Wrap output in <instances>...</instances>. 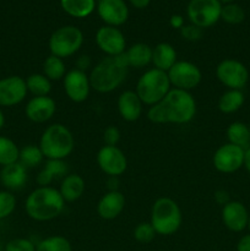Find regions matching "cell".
Listing matches in <instances>:
<instances>
[{
	"label": "cell",
	"mask_w": 250,
	"mask_h": 251,
	"mask_svg": "<svg viewBox=\"0 0 250 251\" xmlns=\"http://www.w3.org/2000/svg\"><path fill=\"white\" fill-rule=\"evenodd\" d=\"M56 112V103L49 96L33 97L27 102L25 108V114L27 119L37 124H43L49 122Z\"/></svg>",
	"instance_id": "17"
},
{
	"label": "cell",
	"mask_w": 250,
	"mask_h": 251,
	"mask_svg": "<svg viewBox=\"0 0 250 251\" xmlns=\"http://www.w3.org/2000/svg\"><path fill=\"white\" fill-rule=\"evenodd\" d=\"M157 233L154 232L153 227H152L150 222L139 223L134 229L135 240L141 243V244H149V243H151L154 239Z\"/></svg>",
	"instance_id": "36"
},
{
	"label": "cell",
	"mask_w": 250,
	"mask_h": 251,
	"mask_svg": "<svg viewBox=\"0 0 250 251\" xmlns=\"http://www.w3.org/2000/svg\"><path fill=\"white\" fill-rule=\"evenodd\" d=\"M76 65H77L78 70H82V71H86L88 68L91 66V59L88 55H82L80 56V59L77 60V63H76Z\"/></svg>",
	"instance_id": "42"
},
{
	"label": "cell",
	"mask_w": 250,
	"mask_h": 251,
	"mask_svg": "<svg viewBox=\"0 0 250 251\" xmlns=\"http://www.w3.org/2000/svg\"><path fill=\"white\" fill-rule=\"evenodd\" d=\"M244 167H245V169H247V171H248V173L250 174V147H248V149L245 150Z\"/></svg>",
	"instance_id": "45"
},
{
	"label": "cell",
	"mask_w": 250,
	"mask_h": 251,
	"mask_svg": "<svg viewBox=\"0 0 250 251\" xmlns=\"http://www.w3.org/2000/svg\"><path fill=\"white\" fill-rule=\"evenodd\" d=\"M20 149L11 139L0 136V166L5 167L19 162Z\"/></svg>",
	"instance_id": "31"
},
{
	"label": "cell",
	"mask_w": 250,
	"mask_h": 251,
	"mask_svg": "<svg viewBox=\"0 0 250 251\" xmlns=\"http://www.w3.org/2000/svg\"><path fill=\"white\" fill-rule=\"evenodd\" d=\"M215 200H216V202L220 203V205H222V207H223L225 203H228L230 201L229 194H228L225 190H222V189H221V190H217L215 193Z\"/></svg>",
	"instance_id": "40"
},
{
	"label": "cell",
	"mask_w": 250,
	"mask_h": 251,
	"mask_svg": "<svg viewBox=\"0 0 250 251\" xmlns=\"http://www.w3.org/2000/svg\"><path fill=\"white\" fill-rule=\"evenodd\" d=\"M83 44V33L76 26H63L55 29L49 38L51 55L65 59L77 53Z\"/></svg>",
	"instance_id": "7"
},
{
	"label": "cell",
	"mask_w": 250,
	"mask_h": 251,
	"mask_svg": "<svg viewBox=\"0 0 250 251\" xmlns=\"http://www.w3.org/2000/svg\"><path fill=\"white\" fill-rule=\"evenodd\" d=\"M36 251H73V248L65 237L53 235L41 240L36 245Z\"/></svg>",
	"instance_id": "33"
},
{
	"label": "cell",
	"mask_w": 250,
	"mask_h": 251,
	"mask_svg": "<svg viewBox=\"0 0 250 251\" xmlns=\"http://www.w3.org/2000/svg\"><path fill=\"white\" fill-rule=\"evenodd\" d=\"M129 1L130 4L134 7H136V9H145V7L149 6L151 0H129Z\"/></svg>",
	"instance_id": "44"
},
{
	"label": "cell",
	"mask_w": 250,
	"mask_h": 251,
	"mask_svg": "<svg viewBox=\"0 0 250 251\" xmlns=\"http://www.w3.org/2000/svg\"><path fill=\"white\" fill-rule=\"evenodd\" d=\"M125 208V198L119 190L105 193L100 199L97 205V213L103 220H115Z\"/></svg>",
	"instance_id": "20"
},
{
	"label": "cell",
	"mask_w": 250,
	"mask_h": 251,
	"mask_svg": "<svg viewBox=\"0 0 250 251\" xmlns=\"http://www.w3.org/2000/svg\"><path fill=\"white\" fill-rule=\"evenodd\" d=\"M16 198L11 191H0V220L10 217L16 208Z\"/></svg>",
	"instance_id": "35"
},
{
	"label": "cell",
	"mask_w": 250,
	"mask_h": 251,
	"mask_svg": "<svg viewBox=\"0 0 250 251\" xmlns=\"http://www.w3.org/2000/svg\"><path fill=\"white\" fill-rule=\"evenodd\" d=\"M183 215L178 203L171 198H159L151 208L150 223L158 235H173L180 228Z\"/></svg>",
	"instance_id": "5"
},
{
	"label": "cell",
	"mask_w": 250,
	"mask_h": 251,
	"mask_svg": "<svg viewBox=\"0 0 250 251\" xmlns=\"http://www.w3.org/2000/svg\"><path fill=\"white\" fill-rule=\"evenodd\" d=\"M244 149L228 142L216 150L212 158L213 167L220 173H234L244 166Z\"/></svg>",
	"instance_id": "11"
},
{
	"label": "cell",
	"mask_w": 250,
	"mask_h": 251,
	"mask_svg": "<svg viewBox=\"0 0 250 251\" xmlns=\"http://www.w3.org/2000/svg\"><path fill=\"white\" fill-rule=\"evenodd\" d=\"M129 68L142 69L152 63V48L146 43H135L125 50Z\"/></svg>",
	"instance_id": "25"
},
{
	"label": "cell",
	"mask_w": 250,
	"mask_h": 251,
	"mask_svg": "<svg viewBox=\"0 0 250 251\" xmlns=\"http://www.w3.org/2000/svg\"><path fill=\"white\" fill-rule=\"evenodd\" d=\"M0 49H1V46H0Z\"/></svg>",
	"instance_id": "50"
},
{
	"label": "cell",
	"mask_w": 250,
	"mask_h": 251,
	"mask_svg": "<svg viewBox=\"0 0 250 251\" xmlns=\"http://www.w3.org/2000/svg\"><path fill=\"white\" fill-rule=\"evenodd\" d=\"M221 4H232V2H234L235 0H220Z\"/></svg>",
	"instance_id": "47"
},
{
	"label": "cell",
	"mask_w": 250,
	"mask_h": 251,
	"mask_svg": "<svg viewBox=\"0 0 250 251\" xmlns=\"http://www.w3.org/2000/svg\"><path fill=\"white\" fill-rule=\"evenodd\" d=\"M169 24H171V26L173 27V28L180 29L181 27L184 26L183 16H181V15H173V16L171 17V20H169Z\"/></svg>",
	"instance_id": "43"
},
{
	"label": "cell",
	"mask_w": 250,
	"mask_h": 251,
	"mask_svg": "<svg viewBox=\"0 0 250 251\" xmlns=\"http://www.w3.org/2000/svg\"><path fill=\"white\" fill-rule=\"evenodd\" d=\"M43 153H42L39 146L36 145H27L20 150L19 162L26 169L36 168L43 162Z\"/></svg>",
	"instance_id": "32"
},
{
	"label": "cell",
	"mask_w": 250,
	"mask_h": 251,
	"mask_svg": "<svg viewBox=\"0 0 250 251\" xmlns=\"http://www.w3.org/2000/svg\"><path fill=\"white\" fill-rule=\"evenodd\" d=\"M27 169L20 162L2 167L0 171V183L6 190L14 191L24 188L27 183Z\"/></svg>",
	"instance_id": "21"
},
{
	"label": "cell",
	"mask_w": 250,
	"mask_h": 251,
	"mask_svg": "<svg viewBox=\"0 0 250 251\" xmlns=\"http://www.w3.org/2000/svg\"><path fill=\"white\" fill-rule=\"evenodd\" d=\"M117 105L120 117L123 118V120L129 123L139 120L142 114V108H144V103L141 102L137 93L131 90L124 91L118 97Z\"/></svg>",
	"instance_id": "19"
},
{
	"label": "cell",
	"mask_w": 250,
	"mask_h": 251,
	"mask_svg": "<svg viewBox=\"0 0 250 251\" xmlns=\"http://www.w3.org/2000/svg\"><path fill=\"white\" fill-rule=\"evenodd\" d=\"M196 114V102L188 91L172 88L166 97L147 110V119L153 124H188Z\"/></svg>",
	"instance_id": "1"
},
{
	"label": "cell",
	"mask_w": 250,
	"mask_h": 251,
	"mask_svg": "<svg viewBox=\"0 0 250 251\" xmlns=\"http://www.w3.org/2000/svg\"><path fill=\"white\" fill-rule=\"evenodd\" d=\"M39 149L47 159H64L70 156L75 147V140L70 130L63 124H51L39 139Z\"/></svg>",
	"instance_id": "4"
},
{
	"label": "cell",
	"mask_w": 250,
	"mask_h": 251,
	"mask_svg": "<svg viewBox=\"0 0 250 251\" xmlns=\"http://www.w3.org/2000/svg\"><path fill=\"white\" fill-rule=\"evenodd\" d=\"M172 90L168 74L158 69L145 71L137 80L135 92L145 105H154L161 102Z\"/></svg>",
	"instance_id": "6"
},
{
	"label": "cell",
	"mask_w": 250,
	"mask_h": 251,
	"mask_svg": "<svg viewBox=\"0 0 250 251\" xmlns=\"http://www.w3.org/2000/svg\"><path fill=\"white\" fill-rule=\"evenodd\" d=\"M237 251H250V233L240 238L237 244Z\"/></svg>",
	"instance_id": "41"
},
{
	"label": "cell",
	"mask_w": 250,
	"mask_h": 251,
	"mask_svg": "<svg viewBox=\"0 0 250 251\" xmlns=\"http://www.w3.org/2000/svg\"><path fill=\"white\" fill-rule=\"evenodd\" d=\"M176 51L172 44L158 43L154 48H152V63L154 69L162 71H168L174 64L176 63Z\"/></svg>",
	"instance_id": "24"
},
{
	"label": "cell",
	"mask_w": 250,
	"mask_h": 251,
	"mask_svg": "<svg viewBox=\"0 0 250 251\" xmlns=\"http://www.w3.org/2000/svg\"><path fill=\"white\" fill-rule=\"evenodd\" d=\"M216 77L228 90L242 91L249 81V71L239 60L225 59L216 68Z\"/></svg>",
	"instance_id": "10"
},
{
	"label": "cell",
	"mask_w": 250,
	"mask_h": 251,
	"mask_svg": "<svg viewBox=\"0 0 250 251\" xmlns=\"http://www.w3.org/2000/svg\"><path fill=\"white\" fill-rule=\"evenodd\" d=\"M249 137H250V126H249Z\"/></svg>",
	"instance_id": "49"
},
{
	"label": "cell",
	"mask_w": 250,
	"mask_h": 251,
	"mask_svg": "<svg viewBox=\"0 0 250 251\" xmlns=\"http://www.w3.org/2000/svg\"><path fill=\"white\" fill-rule=\"evenodd\" d=\"M244 93L240 90H228L218 100V110L223 114H232L239 110L244 104Z\"/></svg>",
	"instance_id": "26"
},
{
	"label": "cell",
	"mask_w": 250,
	"mask_h": 251,
	"mask_svg": "<svg viewBox=\"0 0 250 251\" xmlns=\"http://www.w3.org/2000/svg\"><path fill=\"white\" fill-rule=\"evenodd\" d=\"M222 4L220 0H190L186 7V15L191 25L208 28L221 19Z\"/></svg>",
	"instance_id": "8"
},
{
	"label": "cell",
	"mask_w": 250,
	"mask_h": 251,
	"mask_svg": "<svg viewBox=\"0 0 250 251\" xmlns=\"http://www.w3.org/2000/svg\"><path fill=\"white\" fill-rule=\"evenodd\" d=\"M5 125V115L4 113H2L1 108H0V130L2 129V126Z\"/></svg>",
	"instance_id": "46"
},
{
	"label": "cell",
	"mask_w": 250,
	"mask_h": 251,
	"mask_svg": "<svg viewBox=\"0 0 250 251\" xmlns=\"http://www.w3.org/2000/svg\"><path fill=\"white\" fill-rule=\"evenodd\" d=\"M26 80L21 76L11 75L0 78V107H15L27 97Z\"/></svg>",
	"instance_id": "14"
},
{
	"label": "cell",
	"mask_w": 250,
	"mask_h": 251,
	"mask_svg": "<svg viewBox=\"0 0 250 251\" xmlns=\"http://www.w3.org/2000/svg\"><path fill=\"white\" fill-rule=\"evenodd\" d=\"M172 88L188 91L198 87L202 80V74L199 66L191 61L179 60L167 71Z\"/></svg>",
	"instance_id": "9"
},
{
	"label": "cell",
	"mask_w": 250,
	"mask_h": 251,
	"mask_svg": "<svg viewBox=\"0 0 250 251\" xmlns=\"http://www.w3.org/2000/svg\"><path fill=\"white\" fill-rule=\"evenodd\" d=\"M65 207V201L58 189L38 186L28 194L25 201L27 216L37 222H48L59 217Z\"/></svg>",
	"instance_id": "3"
},
{
	"label": "cell",
	"mask_w": 250,
	"mask_h": 251,
	"mask_svg": "<svg viewBox=\"0 0 250 251\" xmlns=\"http://www.w3.org/2000/svg\"><path fill=\"white\" fill-rule=\"evenodd\" d=\"M103 141L105 146H117L120 141V131L117 126H108L103 132Z\"/></svg>",
	"instance_id": "39"
},
{
	"label": "cell",
	"mask_w": 250,
	"mask_h": 251,
	"mask_svg": "<svg viewBox=\"0 0 250 251\" xmlns=\"http://www.w3.org/2000/svg\"><path fill=\"white\" fill-rule=\"evenodd\" d=\"M64 11L76 19L90 16L96 9L95 0H60Z\"/></svg>",
	"instance_id": "27"
},
{
	"label": "cell",
	"mask_w": 250,
	"mask_h": 251,
	"mask_svg": "<svg viewBox=\"0 0 250 251\" xmlns=\"http://www.w3.org/2000/svg\"><path fill=\"white\" fill-rule=\"evenodd\" d=\"M97 14L107 26L119 27L127 21L129 9L124 0H98Z\"/></svg>",
	"instance_id": "16"
},
{
	"label": "cell",
	"mask_w": 250,
	"mask_h": 251,
	"mask_svg": "<svg viewBox=\"0 0 250 251\" xmlns=\"http://www.w3.org/2000/svg\"><path fill=\"white\" fill-rule=\"evenodd\" d=\"M96 44L107 56H117L125 53L126 41L118 27L102 26L96 33Z\"/></svg>",
	"instance_id": "15"
},
{
	"label": "cell",
	"mask_w": 250,
	"mask_h": 251,
	"mask_svg": "<svg viewBox=\"0 0 250 251\" xmlns=\"http://www.w3.org/2000/svg\"><path fill=\"white\" fill-rule=\"evenodd\" d=\"M248 229H249V233H250V213H249V221H248Z\"/></svg>",
	"instance_id": "48"
},
{
	"label": "cell",
	"mask_w": 250,
	"mask_h": 251,
	"mask_svg": "<svg viewBox=\"0 0 250 251\" xmlns=\"http://www.w3.org/2000/svg\"><path fill=\"white\" fill-rule=\"evenodd\" d=\"M86 189L85 180L78 174H68L61 180L60 188L58 189L65 202H74L83 195Z\"/></svg>",
	"instance_id": "23"
},
{
	"label": "cell",
	"mask_w": 250,
	"mask_h": 251,
	"mask_svg": "<svg viewBox=\"0 0 250 251\" xmlns=\"http://www.w3.org/2000/svg\"><path fill=\"white\" fill-rule=\"evenodd\" d=\"M228 142L238 147L247 150L250 147L249 126L242 122H234L227 129Z\"/></svg>",
	"instance_id": "28"
},
{
	"label": "cell",
	"mask_w": 250,
	"mask_h": 251,
	"mask_svg": "<svg viewBox=\"0 0 250 251\" xmlns=\"http://www.w3.org/2000/svg\"><path fill=\"white\" fill-rule=\"evenodd\" d=\"M222 221L230 232L240 233L248 228L249 212L242 202L230 200L222 207Z\"/></svg>",
	"instance_id": "18"
},
{
	"label": "cell",
	"mask_w": 250,
	"mask_h": 251,
	"mask_svg": "<svg viewBox=\"0 0 250 251\" xmlns=\"http://www.w3.org/2000/svg\"><path fill=\"white\" fill-rule=\"evenodd\" d=\"M180 34L184 39H186V41H199V39L202 37V28L195 26V25H188V26L181 27Z\"/></svg>",
	"instance_id": "38"
},
{
	"label": "cell",
	"mask_w": 250,
	"mask_h": 251,
	"mask_svg": "<svg viewBox=\"0 0 250 251\" xmlns=\"http://www.w3.org/2000/svg\"><path fill=\"white\" fill-rule=\"evenodd\" d=\"M129 69L124 53L117 56H105L93 66L88 75L91 88L98 93L113 92L126 80Z\"/></svg>",
	"instance_id": "2"
},
{
	"label": "cell",
	"mask_w": 250,
	"mask_h": 251,
	"mask_svg": "<svg viewBox=\"0 0 250 251\" xmlns=\"http://www.w3.org/2000/svg\"><path fill=\"white\" fill-rule=\"evenodd\" d=\"M68 164L61 159H47L43 169L37 176L39 186H49L56 179H64L68 176Z\"/></svg>",
	"instance_id": "22"
},
{
	"label": "cell",
	"mask_w": 250,
	"mask_h": 251,
	"mask_svg": "<svg viewBox=\"0 0 250 251\" xmlns=\"http://www.w3.org/2000/svg\"><path fill=\"white\" fill-rule=\"evenodd\" d=\"M97 163L100 171L108 176H119L127 168V159L118 146H103L97 153Z\"/></svg>",
	"instance_id": "13"
},
{
	"label": "cell",
	"mask_w": 250,
	"mask_h": 251,
	"mask_svg": "<svg viewBox=\"0 0 250 251\" xmlns=\"http://www.w3.org/2000/svg\"><path fill=\"white\" fill-rule=\"evenodd\" d=\"M27 91L33 95V97L49 96L51 91V81L48 80L43 74H31L26 78Z\"/></svg>",
	"instance_id": "30"
},
{
	"label": "cell",
	"mask_w": 250,
	"mask_h": 251,
	"mask_svg": "<svg viewBox=\"0 0 250 251\" xmlns=\"http://www.w3.org/2000/svg\"><path fill=\"white\" fill-rule=\"evenodd\" d=\"M42 68H43V75L50 81L63 80L64 76L68 73L63 59L58 58L55 55H51V54L43 61Z\"/></svg>",
	"instance_id": "29"
},
{
	"label": "cell",
	"mask_w": 250,
	"mask_h": 251,
	"mask_svg": "<svg viewBox=\"0 0 250 251\" xmlns=\"http://www.w3.org/2000/svg\"><path fill=\"white\" fill-rule=\"evenodd\" d=\"M4 251H36V245L26 238H15L6 243Z\"/></svg>",
	"instance_id": "37"
},
{
	"label": "cell",
	"mask_w": 250,
	"mask_h": 251,
	"mask_svg": "<svg viewBox=\"0 0 250 251\" xmlns=\"http://www.w3.org/2000/svg\"><path fill=\"white\" fill-rule=\"evenodd\" d=\"M63 85L65 95L74 103H82L90 96L91 83L90 77L86 71L73 69L66 73L63 78Z\"/></svg>",
	"instance_id": "12"
},
{
	"label": "cell",
	"mask_w": 250,
	"mask_h": 251,
	"mask_svg": "<svg viewBox=\"0 0 250 251\" xmlns=\"http://www.w3.org/2000/svg\"><path fill=\"white\" fill-rule=\"evenodd\" d=\"M221 19L229 25H239L244 21L245 11L242 6L238 4H225L222 5V11H221Z\"/></svg>",
	"instance_id": "34"
}]
</instances>
